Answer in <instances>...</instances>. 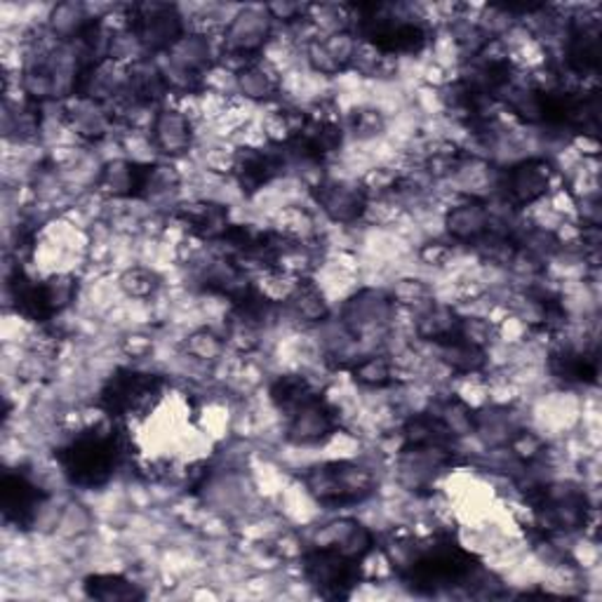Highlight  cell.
<instances>
[{"label":"cell","instance_id":"1","mask_svg":"<svg viewBox=\"0 0 602 602\" xmlns=\"http://www.w3.org/2000/svg\"><path fill=\"white\" fill-rule=\"evenodd\" d=\"M129 457L125 429H90L57 450V462L73 485L94 490L106 485L118 466Z\"/></svg>","mask_w":602,"mask_h":602},{"label":"cell","instance_id":"2","mask_svg":"<svg viewBox=\"0 0 602 602\" xmlns=\"http://www.w3.org/2000/svg\"><path fill=\"white\" fill-rule=\"evenodd\" d=\"M400 577L408 581L417 591H443L452 586L470 583L478 572L480 565L464 550L457 542L452 539H435L429 546H417L410 550V556L400 565Z\"/></svg>","mask_w":602,"mask_h":602},{"label":"cell","instance_id":"3","mask_svg":"<svg viewBox=\"0 0 602 602\" xmlns=\"http://www.w3.org/2000/svg\"><path fill=\"white\" fill-rule=\"evenodd\" d=\"M306 490L325 507H349V503L365 501L377 480L367 468L351 462H332L308 468L304 476Z\"/></svg>","mask_w":602,"mask_h":602},{"label":"cell","instance_id":"4","mask_svg":"<svg viewBox=\"0 0 602 602\" xmlns=\"http://www.w3.org/2000/svg\"><path fill=\"white\" fill-rule=\"evenodd\" d=\"M162 386H166V382L156 377V374L118 370L102 388L100 408L116 421L133 414L146 417L151 414L156 402L160 400Z\"/></svg>","mask_w":602,"mask_h":602},{"label":"cell","instance_id":"5","mask_svg":"<svg viewBox=\"0 0 602 602\" xmlns=\"http://www.w3.org/2000/svg\"><path fill=\"white\" fill-rule=\"evenodd\" d=\"M129 34H133L144 53L162 55L182 41L184 22L174 5L166 3H141L129 10Z\"/></svg>","mask_w":602,"mask_h":602},{"label":"cell","instance_id":"6","mask_svg":"<svg viewBox=\"0 0 602 602\" xmlns=\"http://www.w3.org/2000/svg\"><path fill=\"white\" fill-rule=\"evenodd\" d=\"M302 567L308 583L325 598H347L361 581V563H353L332 548H308Z\"/></svg>","mask_w":602,"mask_h":602},{"label":"cell","instance_id":"7","mask_svg":"<svg viewBox=\"0 0 602 602\" xmlns=\"http://www.w3.org/2000/svg\"><path fill=\"white\" fill-rule=\"evenodd\" d=\"M273 29V18L266 8H242L224 31V57L248 64L259 57Z\"/></svg>","mask_w":602,"mask_h":602},{"label":"cell","instance_id":"8","mask_svg":"<svg viewBox=\"0 0 602 602\" xmlns=\"http://www.w3.org/2000/svg\"><path fill=\"white\" fill-rule=\"evenodd\" d=\"M553 186V168L544 158H527L503 174V191L511 207H530L546 198Z\"/></svg>","mask_w":602,"mask_h":602},{"label":"cell","instance_id":"9","mask_svg":"<svg viewBox=\"0 0 602 602\" xmlns=\"http://www.w3.org/2000/svg\"><path fill=\"white\" fill-rule=\"evenodd\" d=\"M394 299L377 289H363L344 306V328L353 339H365L382 332L394 318Z\"/></svg>","mask_w":602,"mask_h":602},{"label":"cell","instance_id":"10","mask_svg":"<svg viewBox=\"0 0 602 602\" xmlns=\"http://www.w3.org/2000/svg\"><path fill=\"white\" fill-rule=\"evenodd\" d=\"M339 419L330 402H325L320 396H314L308 402L292 414L287 427V441L292 445H320L337 433Z\"/></svg>","mask_w":602,"mask_h":602},{"label":"cell","instance_id":"11","mask_svg":"<svg viewBox=\"0 0 602 602\" xmlns=\"http://www.w3.org/2000/svg\"><path fill=\"white\" fill-rule=\"evenodd\" d=\"M0 503H3L5 520L20 527H31L38 520V511L45 503L41 487L22 474H5L0 482Z\"/></svg>","mask_w":602,"mask_h":602},{"label":"cell","instance_id":"12","mask_svg":"<svg viewBox=\"0 0 602 602\" xmlns=\"http://www.w3.org/2000/svg\"><path fill=\"white\" fill-rule=\"evenodd\" d=\"M452 462L450 447H402L398 476L412 492L427 490Z\"/></svg>","mask_w":602,"mask_h":602},{"label":"cell","instance_id":"13","mask_svg":"<svg viewBox=\"0 0 602 602\" xmlns=\"http://www.w3.org/2000/svg\"><path fill=\"white\" fill-rule=\"evenodd\" d=\"M316 191V201L320 209L337 224H355L367 213L370 198L363 184L347 182H322Z\"/></svg>","mask_w":602,"mask_h":602},{"label":"cell","instance_id":"14","mask_svg":"<svg viewBox=\"0 0 602 602\" xmlns=\"http://www.w3.org/2000/svg\"><path fill=\"white\" fill-rule=\"evenodd\" d=\"M314 546L332 548L353 563H363L374 550V534L365 525L344 518L337 520V523L325 525L316 536Z\"/></svg>","mask_w":602,"mask_h":602},{"label":"cell","instance_id":"15","mask_svg":"<svg viewBox=\"0 0 602 602\" xmlns=\"http://www.w3.org/2000/svg\"><path fill=\"white\" fill-rule=\"evenodd\" d=\"M151 139L162 156L179 158L191 151L193 125L186 113L177 109H160L151 121Z\"/></svg>","mask_w":602,"mask_h":602},{"label":"cell","instance_id":"16","mask_svg":"<svg viewBox=\"0 0 602 602\" xmlns=\"http://www.w3.org/2000/svg\"><path fill=\"white\" fill-rule=\"evenodd\" d=\"M445 229L457 242H480L492 229V209L476 198L454 205L445 215Z\"/></svg>","mask_w":602,"mask_h":602},{"label":"cell","instance_id":"17","mask_svg":"<svg viewBox=\"0 0 602 602\" xmlns=\"http://www.w3.org/2000/svg\"><path fill=\"white\" fill-rule=\"evenodd\" d=\"M567 67L583 76L598 69L600 61V29L595 22H575L567 38Z\"/></svg>","mask_w":602,"mask_h":602},{"label":"cell","instance_id":"18","mask_svg":"<svg viewBox=\"0 0 602 602\" xmlns=\"http://www.w3.org/2000/svg\"><path fill=\"white\" fill-rule=\"evenodd\" d=\"M177 217L182 219L186 229L205 240H222L229 231V209L217 203H191L179 207Z\"/></svg>","mask_w":602,"mask_h":602},{"label":"cell","instance_id":"19","mask_svg":"<svg viewBox=\"0 0 602 602\" xmlns=\"http://www.w3.org/2000/svg\"><path fill=\"white\" fill-rule=\"evenodd\" d=\"M170 92L166 71L156 61L139 59L127 69V94L137 104L160 102Z\"/></svg>","mask_w":602,"mask_h":602},{"label":"cell","instance_id":"20","mask_svg":"<svg viewBox=\"0 0 602 602\" xmlns=\"http://www.w3.org/2000/svg\"><path fill=\"white\" fill-rule=\"evenodd\" d=\"M67 116L76 135L88 141H100L113 125V111L102 102L90 100V96H76Z\"/></svg>","mask_w":602,"mask_h":602},{"label":"cell","instance_id":"21","mask_svg":"<svg viewBox=\"0 0 602 602\" xmlns=\"http://www.w3.org/2000/svg\"><path fill=\"white\" fill-rule=\"evenodd\" d=\"M94 26L96 20L80 3H59L50 14V31L61 43H80Z\"/></svg>","mask_w":602,"mask_h":602},{"label":"cell","instance_id":"22","mask_svg":"<svg viewBox=\"0 0 602 602\" xmlns=\"http://www.w3.org/2000/svg\"><path fill=\"white\" fill-rule=\"evenodd\" d=\"M550 372L563 382H595L598 377V355L595 351L560 349L550 353Z\"/></svg>","mask_w":602,"mask_h":602},{"label":"cell","instance_id":"23","mask_svg":"<svg viewBox=\"0 0 602 602\" xmlns=\"http://www.w3.org/2000/svg\"><path fill=\"white\" fill-rule=\"evenodd\" d=\"M236 86L246 100L252 102H269L279 94V78L264 61L252 59L236 71Z\"/></svg>","mask_w":602,"mask_h":602},{"label":"cell","instance_id":"24","mask_svg":"<svg viewBox=\"0 0 602 602\" xmlns=\"http://www.w3.org/2000/svg\"><path fill=\"white\" fill-rule=\"evenodd\" d=\"M438 351H441L443 363L452 367V372L462 374V377H474V374L482 372L487 365V353L474 344H468V341L459 339L454 334L447 341H441V344H435Z\"/></svg>","mask_w":602,"mask_h":602},{"label":"cell","instance_id":"25","mask_svg":"<svg viewBox=\"0 0 602 602\" xmlns=\"http://www.w3.org/2000/svg\"><path fill=\"white\" fill-rule=\"evenodd\" d=\"M459 328V316L452 311L450 306L443 304H427L424 311L417 318V334L424 341H433V344H441V341L452 339L457 334Z\"/></svg>","mask_w":602,"mask_h":602},{"label":"cell","instance_id":"26","mask_svg":"<svg viewBox=\"0 0 602 602\" xmlns=\"http://www.w3.org/2000/svg\"><path fill=\"white\" fill-rule=\"evenodd\" d=\"M287 306H289V311L304 322H314L316 325V322L328 320V316H330L328 302H325V297L320 295V289L306 279L297 281L295 289L289 292Z\"/></svg>","mask_w":602,"mask_h":602},{"label":"cell","instance_id":"27","mask_svg":"<svg viewBox=\"0 0 602 602\" xmlns=\"http://www.w3.org/2000/svg\"><path fill=\"white\" fill-rule=\"evenodd\" d=\"M316 394L311 384H308L302 374H285L279 377L271 386V398L281 410L295 414L304 402L311 400Z\"/></svg>","mask_w":602,"mask_h":602},{"label":"cell","instance_id":"28","mask_svg":"<svg viewBox=\"0 0 602 602\" xmlns=\"http://www.w3.org/2000/svg\"><path fill=\"white\" fill-rule=\"evenodd\" d=\"M86 593L94 600H141L144 591L137 583L127 581L123 577H113V575H96L86 579Z\"/></svg>","mask_w":602,"mask_h":602},{"label":"cell","instance_id":"29","mask_svg":"<svg viewBox=\"0 0 602 602\" xmlns=\"http://www.w3.org/2000/svg\"><path fill=\"white\" fill-rule=\"evenodd\" d=\"M353 379L367 388H384L394 382V365L384 355H365L351 367Z\"/></svg>","mask_w":602,"mask_h":602},{"label":"cell","instance_id":"30","mask_svg":"<svg viewBox=\"0 0 602 602\" xmlns=\"http://www.w3.org/2000/svg\"><path fill=\"white\" fill-rule=\"evenodd\" d=\"M41 297L47 320H53L57 314L67 308L76 297V281L71 275H55V279L41 283Z\"/></svg>","mask_w":602,"mask_h":602},{"label":"cell","instance_id":"31","mask_svg":"<svg viewBox=\"0 0 602 602\" xmlns=\"http://www.w3.org/2000/svg\"><path fill=\"white\" fill-rule=\"evenodd\" d=\"M435 417L441 419V424L450 431L452 438L476 433V414L470 412L466 402L452 398L441 405V410L435 412Z\"/></svg>","mask_w":602,"mask_h":602},{"label":"cell","instance_id":"32","mask_svg":"<svg viewBox=\"0 0 602 602\" xmlns=\"http://www.w3.org/2000/svg\"><path fill=\"white\" fill-rule=\"evenodd\" d=\"M224 349H226V341L219 334L209 332V330L193 332L184 341V351L191 357H195V361H205V363L217 361V357L224 353Z\"/></svg>","mask_w":602,"mask_h":602},{"label":"cell","instance_id":"33","mask_svg":"<svg viewBox=\"0 0 602 602\" xmlns=\"http://www.w3.org/2000/svg\"><path fill=\"white\" fill-rule=\"evenodd\" d=\"M160 281H158V275L149 269H141V266H135V269H129L123 273V279H121V287L127 297H135V299H146V297H151L154 292L158 289Z\"/></svg>","mask_w":602,"mask_h":602},{"label":"cell","instance_id":"34","mask_svg":"<svg viewBox=\"0 0 602 602\" xmlns=\"http://www.w3.org/2000/svg\"><path fill=\"white\" fill-rule=\"evenodd\" d=\"M457 337L485 351V347L490 344L492 337H495V328H492V322L485 320V318H462L459 316Z\"/></svg>","mask_w":602,"mask_h":602},{"label":"cell","instance_id":"35","mask_svg":"<svg viewBox=\"0 0 602 602\" xmlns=\"http://www.w3.org/2000/svg\"><path fill=\"white\" fill-rule=\"evenodd\" d=\"M390 299L398 306H410V308H419L427 306L429 302V287L421 281H400L394 292H390Z\"/></svg>","mask_w":602,"mask_h":602},{"label":"cell","instance_id":"36","mask_svg":"<svg viewBox=\"0 0 602 602\" xmlns=\"http://www.w3.org/2000/svg\"><path fill=\"white\" fill-rule=\"evenodd\" d=\"M269 14L273 20L281 22H297L302 18H306L308 12H311V5H302V3H275V5H266Z\"/></svg>","mask_w":602,"mask_h":602},{"label":"cell","instance_id":"37","mask_svg":"<svg viewBox=\"0 0 602 602\" xmlns=\"http://www.w3.org/2000/svg\"><path fill=\"white\" fill-rule=\"evenodd\" d=\"M382 129V118L374 111H361L355 118V133H361L363 137L377 135Z\"/></svg>","mask_w":602,"mask_h":602},{"label":"cell","instance_id":"38","mask_svg":"<svg viewBox=\"0 0 602 602\" xmlns=\"http://www.w3.org/2000/svg\"><path fill=\"white\" fill-rule=\"evenodd\" d=\"M447 257H450V248H445L443 242H429V246L421 250V259H424L427 264H443Z\"/></svg>","mask_w":602,"mask_h":602}]
</instances>
